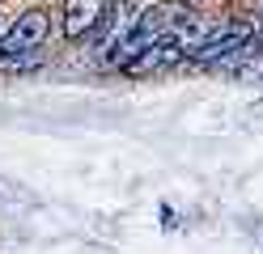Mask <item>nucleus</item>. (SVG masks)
<instances>
[{
	"mask_svg": "<svg viewBox=\"0 0 263 254\" xmlns=\"http://www.w3.org/2000/svg\"><path fill=\"white\" fill-rule=\"evenodd\" d=\"M255 38H259L255 22H221L191 51V64H200V68H238V64H246L255 55Z\"/></svg>",
	"mask_w": 263,
	"mask_h": 254,
	"instance_id": "obj_1",
	"label": "nucleus"
},
{
	"mask_svg": "<svg viewBox=\"0 0 263 254\" xmlns=\"http://www.w3.org/2000/svg\"><path fill=\"white\" fill-rule=\"evenodd\" d=\"M47 34H51V13L47 9H26L13 17L9 30H0V64L5 68H30L43 60Z\"/></svg>",
	"mask_w": 263,
	"mask_h": 254,
	"instance_id": "obj_2",
	"label": "nucleus"
},
{
	"mask_svg": "<svg viewBox=\"0 0 263 254\" xmlns=\"http://www.w3.org/2000/svg\"><path fill=\"white\" fill-rule=\"evenodd\" d=\"M115 0H64V34H68L72 43L81 38H93L98 26L106 22Z\"/></svg>",
	"mask_w": 263,
	"mask_h": 254,
	"instance_id": "obj_3",
	"label": "nucleus"
},
{
	"mask_svg": "<svg viewBox=\"0 0 263 254\" xmlns=\"http://www.w3.org/2000/svg\"><path fill=\"white\" fill-rule=\"evenodd\" d=\"M255 26H259V30H263V0H259V22H255Z\"/></svg>",
	"mask_w": 263,
	"mask_h": 254,
	"instance_id": "obj_4",
	"label": "nucleus"
},
{
	"mask_svg": "<svg viewBox=\"0 0 263 254\" xmlns=\"http://www.w3.org/2000/svg\"><path fill=\"white\" fill-rule=\"evenodd\" d=\"M0 30H5V26H0Z\"/></svg>",
	"mask_w": 263,
	"mask_h": 254,
	"instance_id": "obj_5",
	"label": "nucleus"
}]
</instances>
